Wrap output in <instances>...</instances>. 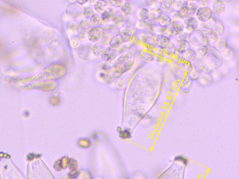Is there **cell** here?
<instances>
[{"label": "cell", "mask_w": 239, "mask_h": 179, "mask_svg": "<svg viewBox=\"0 0 239 179\" xmlns=\"http://www.w3.org/2000/svg\"><path fill=\"white\" fill-rule=\"evenodd\" d=\"M205 59L207 64L214 70L218 69L223 63L220 53L212 48H209V51Z\"/></svg>", "instance_id": "cell-1"}, {"label": "cell", "mask_w": 239, "mask_h": 179, "mask_svg": "<svg viewBox=\"0 0 239 179\" xmlns=\"http://www.w3.org/2000/svg\"><path fill=\"white\" fill-rule=\"evenodd\" d=\"M198 8L195 1H186L181 9L178 11V13L181 19L192 17L195 15Z\"/></svg>", "instance_id": "cell-2"}, {"label": "cell", "mask_w": 239, "mask_h": 179, "mask_svg": "<svg viewBox=\"0 0 239 179\" xmlns=\"http://www.w3.org/2000/svg\"><path fill=\"white\" fill-rule=\"evenodd\" d=\"M187 41L190 44L197 47L204 44L205 42L204 33L198 29L190 32L188 34Z\"/></svg>", "instance_id": "cell-3"}, {"label": "cell", "mask_w": 239, "mask_h": 179, "mask_svg": "<svg viewBox=\"0 0 239 179\" xmlns=\"http://www.w3.org/2000/svg\"><path fill=\"white\" fill-rule=\"evenodd\" d=\"M212 14L213 13L208 6L198 8L195 13L196 19L202 23L209 22L212 18Z\"/></svg>", "instance_id": "cell-4"}, {"label": "cell", "mask_w": 239, "mask_h": 179, "mask_svg": "<svg viewBox=\"0 0 239 179\" xmlns=\"http://www.w3.org/2000/svg\"><path fill=\"white\" fill-rule=\"evenodd\" d=\"M184 26L181 20H173L169 27L167 28L168 36H177L184 31Z\"/></svg>", "instance_id": "cell-5"}, {"label": "cell", "mask_w": 239, "mask_h": 179, "mask_svg": "<svg viewBox=\"0 0 239 179\" xmlns=\"http://www.w3.org/2000/svg\"><path fill=\"white\" fill-rule=\"evenodd\" d=\"M154 41L155 47L163 51L171 42V39L167 36L157 35L154 37Z\"/></svg>", "instance_id": "cell-6"}, {"label": "cell", "mask_w": 239, "mask_h": 179, "mask_svg": "<svg viewBox=\"0 0 239 179\" xmlns=\"http://www.w3.org/2000/svg\"><path fill=\"white\" fill-rule=\"evenodd\" d=\"M64 69L62 66H60L59 65L52 66L49 67L46 69L45 72L46 75H47L49 78L55 79V78H60L62 77V75H64L65 70H63Z\"/></svg>", "instance_id": "cell-7"}, {"label": "cell", "mask_w": 239, "mask_h": 179, "mask_svg": "<svg viewBox=\"0 0 239 179\" xmlns=\"http://www.w3.org/2000/svg\"><path fill=\"white\" fill-rule=\"evenodd\" d=\"M211 30L214 32L218 36H222L225 32V28L223 23L221 21L212 18L209 22H208Z\"/></svg>", "instance_id": "cell-8"}, {"label": "cell", "mask_w": 239, "mask_h": 179, "mask_svg": "<svg viewBox=\"0 0 239 179\" xmlns=\"http://www.w3.org/2000/svg\"><path fill=\"white\" fill-rule=\"evenodd\" d=\"M182 23L184 28L190 32L198 29L199 21L194 16L184 18Z\"/></svg>", "instance_id": "cell-9"}, {"label": "cell", "mask_w": 239, "mask_h": 179, "mask_svg": "<svg viewBox=\"0 0 239 179\" xmlns=\"http://www.w3.org/2000/svg\"><path fill=\"white\" fill-rule=\"evenodd\" d=\"M210 9L212 13L221 14L224 12L226 9V3L222 0H215L210 5Z\"/></svg>", "instance_id": "cell-10"}, {"label": "cell", "mask_w": 239, "mask_h": 179, "mask_svg": "<svg viewBox=\"0 0 239 179\" xmlns=\"http://www.w3.org/2000/svg\"><path fill=\"white\" fill-rule=\"evenodd\" d=\"M204 35L205 42L208 46H214L219 38L217 34L211 29L204 33Z\"/></svg>", "instance_id": "cell-11"}, {"label": "cell", "mask_w": 239, "mask_h": 179, "mask_svg": "<svg viewBox=\"0 0 239 179\" xmlns=\"http://www.w3.org/2000/svg\"><path fill=\"white\" fill-rule=\"evenodd\" d=\"M175 45L177 53L181 54L191 49V44L187 40L177 41Z\"/></svg>", "instance_id": "cell-12"}, {"label": "cell", "mask_w": 239, "mask_h": 179, "mask_svg": "<svg viewBox=\"0 0 239 179\" xmlns=\"http://www.w3.org/2000/svg\"><path fill=\"white\" fill-rule=\"evenodd\" d=\"M193 69L198 72H201L205 66L206 63V59L204 57H197L192 62Z\"/></svg>", "instance_id": "cell-13"}, {"label": "cell", "mask_w": 239, "mask_h": 179, "mask_svg": "<svg viewBox=\"0 0 239 179\" xmlns=\"http://www.w3.org/2000/svg\"><path fill=\"white\" fill-rule=\"evenodd\" d=\"M223 61L228 62L232 60L234 57V51L230 48H226L221 52H219Z\"/></svg>", "instance_id": "cell-14"}, {"label": "cell", "mask_w": 239, "mask_h": 179, "mask_svg": "<svg viewBox=\"0 0 239 179\" xmlns=\"http://www.w3.org/2000/svg\"><path fill=\"white\" fill-rule=\"evenodd\" d=\"M173 1H163V5L161 8V11L163 14L167 15L168 14L173 13L174 12Z\"/></svg>", "instance_id": "cell-15"}, {"label": "cell", "mask_w": 239, "mask_h": 179, "mask_svg": "<svg viewBox=\"0 0 239 179\" xmlns=\"http://www.w3.org/2000/svg\"><path fill=\"white\" fill-rule=\"evenodd\" d=\"M172 22L171 17L169 15L163 14L158 20V25L164 28H167Z\"/></svg>", "instance_id": "cell-16"}, {"label": "cell", "mask_w": 239, "mask_h": 179, "mask_svg": "<svg viewBox=\"0 0 239 179\" xmlns=\"http://www.w3.org/2000/svg\"><path fill=\"white\" fill-rule=\"evenodd\" d=\"M198 82L202 86H207L212 82V79L210 74L205 73H200L199 78L197 80Z\"/></svg>", "instance_id": "cell-17"}, {"label": "cell", "mask_w": 239, "mask_h": 179, "mask_svg": "<svg viewBox=\"0 0 239 179\" xmlns=\"http://www.w3.org/2000/svg\"><path fill=\"white\" fill-rule=\"evenodd\" d=\"M182 58L184 60L192 62L198 57L195 51L193 49H190L184 53L182 54Z\"/></svg>", "instance_id": "cell-18"}, {"label": "cell", "mask_w": 239, "mask_h": 179, "mask_svg": "<svg viewBox=\"0 0 239 179\" xmlns=\"http://www.w3.org/2000/svg\"><path fill=\"white\" fill-rule=\"evenodd\" d=\"M102 31L99 28H94L91 29L89 33V37L90 40L93 42L98 41L101 37L102 35Z\"/></svg>", "instance_id": "cell-19"}, {"label": "cell", "mask_w": 239, "mask_h": 179, "mask_svg": "<svg viewBox=\"0 0 239 179\" xmlns=\"http://www.w3.org/2000/svg\"><path fill=\"white\" fill-rule=\"evenodd\" d=\"M115 14L114 10L111 8H108L105 10L101 15V18L103 21H110L114 19Z\"/></svg>", "instance_id": "cell-20"}, {"label": "cell", "mask_w": 239, "mask_h": 179, "mask_svg": "<svg viewBox=\"0 0 239 179\" xmlns=\"http://www.w3.org/2000/svg\"><path fill=\"white\" fill-rule=\"evenodd\" d=\"M227 47V41L226 39L224 38H219L218 41L214 45V49L218 52H220L223 51Z\"/></svg>", "instance_id": "cell-21"}, {"label": "cell", "mask_w": 239, "mask_h": 179, "mask_svg": "<svg viewBox=\"0 0 239 179\" xmlns=\"http://www.w3.org/2000/svg\"><path fill=\"white\" fill-rule=\"evenodd\" d=\"M163 51L165 56L169 57H173L177 53L175 44L173 42H170L166 48Z\"/></svg>", "instance_id": "cell-22"}, {"label": "cell", "mask_w": 239, "mask_h": 179, "mask_svg": "<svg viewBox=\"0 0 239 179\" xmlns=\"http://www.w3.org/2000/svg\"><path fill=\"white\" fill-rule=\"evenodd\" d=\"M165 55L164 53L163 50H155L154 52V60L156 62L162 64H166L165 62Z\"/></svg>", "instance_id": "cell-23"}, {"label": "cell", "mask_w": 239, "mask_h": 179, "mask_svg": "<svg viewBox=\"0 0 239 179\" xmlns=\"http://www.w3.org/2000/svg\"><path fill=\"white\" fill-rule=\"evenodd\" d=\"M194 50L195 51L198 57H205L209 51V48L206 45L203 44L198 46Z\"/></svg>", "instance_id": "cell-24"}, {"label": "cell", "mask_w": 239, "mask_h": 179, "mask_svg": "<svg viewBox=\"0 0 239 179\" xmlns=\"http://www.w3.org/2000/svg\"><path fill=\"white\" fill-rule=\"evenodd\" d=\"M171 67H173L171 68V72L175 76V78L178 80L180 79L182 80L184 77H185V75H184V74L185 72L179 67L173 66Z\"/></svg>", "instance_id": "cell-25"}, {"label": "cell", "mask_w": 239, "mask_h": 179, "mask_svg": "<svg viewBox=\"0 0 239 179\" xmlns=\"http://www.w3.org/2000/svg\"><path fill=\"white\" fill-rule=\"evenodd\" d=\"M162 15L161 10L152 8L149 11V18L154 21H158Z\"/></svg>", "instance_id": "cell-26"}, {"label": "cell", "mask_w": 239, "mask_h": 179, "mask_svg": "<svg viewBox=\"0 0 239 179\" xmlns=\"http://www.w3.org/2000/svg\"><path fill=\"white\" fill-rule=\"evenodd\" d=\"M177 67L182 69L186 74L191 72L194 69L192 62L187 61L184 60Z\"/></svg>", "instance_id": "cell-27"}, {"label": "cell", "mask_w": 239, "mask_h": 179, "mask_svg": "<svg viewBox=\"0 0 239 179\" xmlns=\"http://www.w3.org/2000/svg\"><path fill=\"white\" fill-rule=\"evenodd\" d=\"M137 16L141 20L147 21L149 19V11L146 8H142L138 11Z\"/></svg>", "instance_id": "cell-28"}, {"label": "cell", "mask_w": 239, "mask_h": 179, "mask_svg": "<svg viewBox=\"0 0 239 179\" xmlns=\"http://www.w3.org/2000/svg\"><path fill=\"white\" fill-rule=\"evenodd\" d=\"M192 81L186 74L182 79L181 84V88L183 90L188 89L192 86Z\"/></svg>", "instance_id": "cell-29"}, {"label": "cell", "mask_w": 239, "mask_h": 179, "mask_svg": "<svg viewBox=\"0 0 239 179\" xmlns=\"http://www.w3.org/2000/svg\"><path fill=\"white\" fill-rule=\"evenodd\" d=\"M155 51H151L146 50L143 51L142 56L145 60L148 61V62H151V61L154 60Z\"/></svg>", "instance_id": "cell-30"}, {"label": "cell", "mask_w": 239, "mask_h": 179, "mask_svg": "<svg viewBox=\"0 0 239 179\" xmlns=\"http://www.w3.org/2000/svg\"><path fill=\"white\" fill-rule=\"evenodd\" d=\"M134 32L132 29H124L123 31L121 34V36H122L124 41H128L130 40L132 36H133Z\"/></svg>", "instance_id": "cell-31"}, {"label": "cell", "mask_w": 239, "mask_h": 179, "mask_svg": "<svg viewBox=\"0 0 239 179\" xmlns=\"http://www.w3.org/2000/svg\"><path fill=\"white\" fill-rule=\"evenodd\" d=\"M107 6V3L106 1H97V3L95 5V10H96L99 13H101L104 11Z\"/></svg>", "instance_id": "cell-32"}, {"label": "cell", "mask_w": 239, "mask_h": 179, "mask_svg": "<svg viewBox=\"0 0 239 179\" xmlns=\"http://www.w3.org/2000/svg\"><path fill=\"white\" fill-rule=\"evenodd\" d=\"M122 10L124 13L130 14L135 11V8L132 4L127 3L124 4L122 7Z\"/></svg>", "instance_id": "cell-33"}, {"label": "cell", "mask_w": 239, "mask_h": 179, "mask_svg": "<svg viewBox=\"0 0 239 179\" xmlns=\"http://www.w3.org/2000/svg\"><path fill=\"white\" fill-rule=\"evenodd\" d=\"M202 33H205L210 30V27L207 23H202L199 22L198 29Z\"/></svg>", "instance_id": "cell-34"}, {"label": "cell", "mask_w": 239, "mask_h": 179, "mask_svg": "<svg viewBox=\"0 0 239 179\" xmlns=\"http://www.w3.org/2000/svg\"><path fill=\"white\" fill-rule=\"evenodd\" d=\"M185 2V1H183V0L173 1V7L174 11L178 12L179 10L180 9H181Z\"/></svg>", "instance_id": "cell-35"}, {"label": "cell", "mask_w": 239, "mask_h": 179, "mask_svg": "<svg viewBox=\"0 0 239 179\" xmlns=\"http://www.w3.org/2000/svg\"><path fill=\"white\" fill-rule=\"evenodd\" d=\"M104 46L103 45L100 44H96V45L94 46V53L97 55H100L104 52Z\"/></svg>", "instance_id": "cell-36"}, {"label": "cell", "mask_w": 239, "mask_h": 179, "mask_svg": "<svg viewBox=\"0 0 239 179\" xmlns=\"http://www.w3.org/2000/svg\"><path fill=\"white\" fill-rule=\"evenodd\" d=\"M200 72L193 69V70L191 72L187 73L186 75L188 76L192 81L198 80L200 75Z\"/></svg>", "instance_id": "cell-37"}, {"label": "cell", "mask_w": 239, "mask_h": 179, "mask_svg": "<svg viewBox=\"0 0 239 179\" xmlns=\"http://www.w3.org/2000/svg\"><path fill=\"white\" fill-rule=\"evenodd\" d=\"M158 26V25L157 21H154L150 19H149L146 21V27L148 28V29H153Z\"/></svg>", "instance_id": "cell-38"}, {"label": "cell", "mask_w": 239, "mask_h": 179, "mask_svg": "<svg viewBox=\"0 0 239 179\" xmlns=\"http://www.w3.org/2000/svg\"><path fill=\"white\" fill-rule=\"evenodd\" d=\"M188 34L187 32L184 31L182 32L181 33L179 34L177 37V41H184V40H187V38L188 37Z\"/></svg>", "instance_id": "cell-39"}, {"label": "cell", "mask_w": 239, "mask_h": 179, "mask_svg": "<svg viewBox=\"0 0 239 179\" xmlns=\"http://www.w3.org/2000/svg\"><path fill=\"white\" fill-rule=\"evenodd\" d=\"M173 61L177 64V66H178L184 61L183 59L182 58V54L177 52L173 57Z\"/></svg>", "instance_id": "cell-40"}, {"label": "cell", "mask_w": 239, "mask_h": 179, "mask_svg": "<svg viewBox=\"0 0 239 179\" xmlns=\"http://www.w3.org/2000/svg\"><path fill=\"white\" fill-rule=\"evenodd\" d=\"M136 27L139 30L144 29L146 28V21L140 20L136 23Z\"/></svg>", "instance_id": "cell-41"}, {"label": "cell", "mask_w": 239, "mask_h": 179, "mask_svg": "<svg viewBox=\"0 0 239 179\" xmlns=\"http://www.w3.org/2000/svg\"><path fill=\"white\" fill-rule=\"evenodd\" d=\"M84 14L89 17L94 14V10L90 6H87L84 8Z\"/></svg>", "instance_id": "cell-42"}, {"label": "cell", "mask_w": 239, "mask_h": 179, "mask_svg": "<svg viewBox=\"0 0 239 179\" xmlns=\"http://www.w3.org/2000/svg\"><path fill=\"white\" fill-rule=\"evenodd\" d=\"M162 5H163V1H154L151 6L153 9L161 10Z\"/></svg>", "instance_id": "cell-43"}, {"label": "cell", "mask_w": 239, "mask_h": 179, "mask_svg": "<svg viewBox=\"0 0 239 179\" xmlns=\"http://www.w3.org/2000/svg\"><path fill=\"white\" fill-rule=\"evenodd\" d=\"M197 5H198V7H205L206 5H207L208 3H209L208 1H195Z\"/></svg>", "instance_id": "cell-44"}, {"label": "cell", "mask_w": 239, "mask_h": 179, "mask_svg": "<svg viewBox=\"0 0 239 179\" xmlns=\"http://www.w3.org/2000/svg\"><path fill=\"white\" fill-rule=\"evenodd\" d=\"M149 36L146 33H142L140 36V38L141 40V41L143 43L146 44L147 42V41L148 40L149 38Z\"/></svg>", "instance_id": "cell-45"}, {"label": "cell", "mask_w": 239, "mask_h": 179, "mask_svg": "<svg viewBox=\"0 0 239 179\" xmlns=\"http://www.w3.org/2000/svg\"><path fill=\"white\" fill-rule=\"evenodd\" d=\"M212 70H213V69L210 66H208L207 64L204 67L202 72L205 73V74H210L212 72Z\"/></svg>", "instance_id": "cell-46"}, {"label": "cell", "mask_w": 239, "mask_h": 179, "mask_svg": "<svg viewBox=\"0 0 239 179\" xmlns=\"http://www.w3.org/2000/svg\"><path fill=\"white\" fill-rule=\"evenodd\" d=\"M147 35L150 37L154 38L157 35V32L155 29H148L147 31Z\"/></svg>", "instance_id": "cell-47"}, {"label": "cell", "mask_w": 239, "mask_h": 179, "mask_svg": "<svg viewBox=\"0 0 239 179\" xmlns=\"http://www.w3.org/2000/svg\"><path fill=\"white\" fill-rule=\"evenodd\" d=\"M175 161H182L184 164L187 165L188 164V160L185 158L181 156H177L175 159Z\"/></svg>", "instance_id": "cell-48"}, {"label": "cell", "mask_w": 239, "mask_h": 179, "mask_svg": "<svg viewBox=\"0 0 239 179\" xmlns=\"http://www.w3.org/2000/svg\"><path fill=\"white\" fill-rule=\"evenodd\" d=\"M171 19H172V21L176 20H181L179 16L178 12L174 11L173 13H171Z\"/></svg>", "instance_id": "cell-49"}, {"label": "cell", "mask_w": 239, "mask_h": 179, "mask_svg": "<svg viewBox=\"0 0 239 179\" xmlns=\"http://www.w3.org/2000/svg\"><path fill=\"white\" fill-rule=\"evenodd\" d=\"M118 16H114V19H115V21L117 22H119V21H121L122 20L124 19L125 17V14L121 15V14L120 13V15H117Z\"/></svg>", "instance_id": "cell-50"}, {"label": "cell", "mask_w": 239, "mask_h": 179, "mask_svg": "<svg viewBox=\"0 0 239 179\" xmlns=\"http://www.w3.org/2000/svg\"><path fill=\"white\" fill-rule=\"evenodd\" d=\"M153 1H146V3H147V4H148L149 5H151L153 3Z\"/></svg>", "instance_id": "cell-51"}, {"label": "cell", "mask_w": 239, "mask_h": 179, "mask_svg": "<svg viewBox=\"0 0 239 179\" xmlns=\"http://www.w3.org/2000/svg\"><path fill=\"white\" fill-rule=\"evenodd\" d=\"M86 1H77V2H78V3H79L80 4H84L85 3H86Z\"/></svg>", "instance_id": "cell-52"}, {"label": "cell", "mask_w": 239, "mask_h": 179, "mask_svg": "<svg viewBox=\"0 0 239 179\" xmlns=\"http://www.w3.org/2000/svg\"><path fill=\"white\" fill-rule=\"evenodd\" d=\"M223 1L224 2L226 3H229V2L231 1Z\"/></svg>", "instance_id": "cell-53"}, {"label": "cell", "mask_w": 239, "mask_h": 179, "mask_svg": "<svg viewBox=\"0 0 239 179\" xmlns=\"http://www.w3.org/2000/svg\"><path fill=\"white\" fill-rule=\"evenodd\" d=\"M236 80H238V78H236Z\"/></svg>", "instance_id": "cell-54"}]
</instances>
